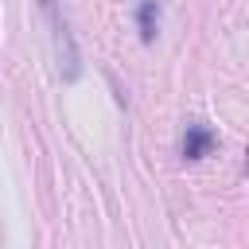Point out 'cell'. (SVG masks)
Listing matches in <instances>:
<instances>
[{"label":"cell","mask_w":249,"mask_h":249,"mask_svg":"<svg viewBox=\"0 0 249 249\" xmlns=\"http://www.w3.org/2000/svg\"><path fill=\"white\" fill-rule=\"evenodd\" d=\"M136 23H140V39H144V43H152V39H156V31H160V0H140Z\"/></svg>","instance_id":"3"},{"label":"cell","mask_w":249,"mask_h":249,"mask_svg":"<svg viewBox=\"0 0 249 249\" xmlns=\"http://www.w3.org/2000/svg\"><path fill=\"white\" fill-rule=\"evenodd\" d=\"M47 19H51V35H54V54H58V70L62 78H78L82 62H78V47H74V35L66 27V16L58 12V0H39Z\"/></svg>","instance_id":"1"},{"label":"cell","mask_w":249,"mask_h":249,"mask_svg":"<svg viewBox=\"0 0 249 249\" xmlns=\"http://www.w3.org/2000/svg\"><path fill=\"white\" fill-rule=\"evenodd\" d=\"M210 148H214V132L206 124H187L183 144H179L183 160H202V156H210Z\"/></svg>","instance_id":"2"}]
</instances>
